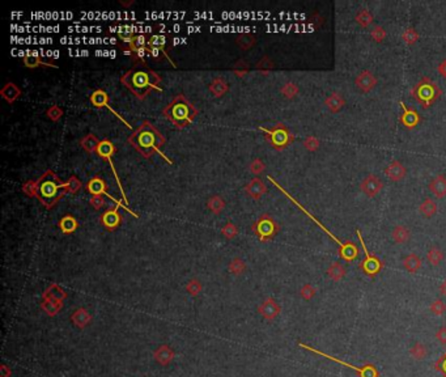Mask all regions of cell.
<instances>
[{
  "instance_id": "cell-1",
  "label": "cell",
  "mask_w": 446,
  "mask_h": 377,
  "mask_svg": "<svg viewBox=\"0 0 446 377\" xmlns=\"http://www.w3.org/2000/svg\"><path fill=\"white\" fill-rule=\"evenodd\" d=\"M128 143L141 156L150 159L152 155L161 154L160 150L165 144V138L150 120H144L141 126L128 137Z\"/></svg>"
},
{
  "instance_id": "cell-2",
  "label": "cell",
  "mask_w": 446,
  "mask_h": 377,
  "mask_svg": "<svg viewBox=\"0 0 446 377\" xmlns=\"http://www.w3.org/2000/svg\"><path fill=\"white\" fill-rule=\"evenodd\" d=\"M120 83L123 84L133 93V96L144 100L152 89H157L159 92H163L160 88L161 77L152 70H133L127 71L126 74L120 76Z\"/></svg>"
},
{
  "instance_id": "cell-3",
  "label": "cell",
  "mask_w": 446,
  "mask_h": 377,
  "mask_svg": "<svg viewBox=\"0 0 446 377\" xmlns=\"http://www.w3.org/2000/svg\"><path fill=\"white\" fill-rule=\"evenodd\" d=\"M37 189H38L37 199L40 200L41 204H44L47 210H51L66 194H68L66 182L60 180L55 172L50 169L46 170L37 180Z\"/></svg>"
},
{
  "instance_id": "cell-4",
  "label": "cell",
  "mask_w": 446,
  "mask_h": 377,
  "mask_svg": "<svg viewBox=\"0 0 446 377\" xmlns=\"http://www.w3.org/2000/svg\"><path fill=\"white\" fill-rule=\"evenodd\" d=\"M163 115L170 120L177 129L190 126L198 115V109L183 94H177L163 109Z\"/></svg>"
},
{
  "instance_id": "cell-5",
  "label": "cell",
  "mask_w": 446,
  "mask_h": 377,
  "mask_svg": "<svg viewBox=\"0 0 446 377\" xmlns=\"http://www.w3.org/2000/svg\"><path fill=\"white\" fill-rule=\"evenodd\" d=\"M441 93L442 92L438 85L429 77H423L411 90L412 97L423 106V109H429L430 105L438 100Z\"/></svg>"
},
{
  "instance_id": "cell-6",
  "label": "cell",
  "mask_w": 446,
  "mask_h": 377,
  "mask_svg": "<svg viewBox=\"0 0 446 377\" xmlns=\"http://www.w3.org/2000/svg\"><path fill=\"white\" fill-rule=\"evenodd\" d=\"M268 180H270V181H271V182H272V184H275V185H276V186H277V187H279L280 190L283 191V193H284V194H286V193H285V191H284V189H283V187H280V186H279V185H277V184H276V182H275V181H273V180H272V177H268ZM286 195H288V194H286ZM288 197H289V198H290V200H292L293 203H296V204H297V206H299V207H300V208H301V210H303V212H305V214H307V215H308V216H309V217H310V219H312V220H313V221H314V223H316V224H317V225H318V227H321V228H322V229H323V230H325V233H326V234H327V236H330V237H331V238H333V240H334V241H335V242H337V244H338V246H339V254H340V256H342V258H343V260H346V261H348V262H351V261H355V260H356V258H357V257H359V249H357V246H356V245L353 244V242H343V241H340V240H339V238H338V237H337V236H334V234H333V233H331V232H330V230H329V229H327V228H326V227H325V225H323V224H321V223H320V221L317 220L316 217H314V216H312V215H310V214H309V212H308V211H307V210H305V208H304V207H301L300 204L297 203L296 200L293 199V198H292V197H290V195H288Z\"/></svg>"
},
{
  "instance_id": "cell-7",
  "label": "cell",
  "mask_w": 446,
  "mask_h": 377,
  "mask_svg": "<svg viewBox=\"0 0 446 377\" xmlns=\"http://www.w3.org/2000/svg\"><path fill=\"white\" fill-rule=\"evenodd\" d=\"M259 130L262 131V133H264V137H266L267 142L277 151L284 150V148L288 147V146L294 141V137L290 134V131L281 123L275 124L272 129L259 127Z\"/></svg>"
},
{
  "instance_id": "cell-8",
  "label": "cell",
  "mask_w": 446,
  "mask_h": 377,
  "mask_svg": "<svg viewBox=\"0 0 446 377\" xmlns=\"http://www.w3.org/2000/svg\"><path fill=\"white\" fill-rule=\"evenodd\" d=\"M279 229H280L279 224L273 220L270 215L267 214L262 215V216L251 225L253 233L255 234L262 242H267V241L272 240L273 237L279 233Z\"/></svg>"
},
{
  "instance_id": "cell-9",
  "label": "cell",
  "mask_w": 446,
  "mask_h": 377,
  "mask_svg": "<svg viewBox=\"0 0 446 377\" xmlns=\"http://www.w3.org/2000/svg\"><path fill=\"white\" fill-rule=\"evenodd\" d=\"M299 346H300L301 348H304V350H308V351H310V352H313V354H317V355H320V356L326 357V359H329V360L335 361V363L342 364V365H344V367H347V368H350V369H353L355 372H357V373H359L360 377H380V373H378V370H377L376 365H373V364H365L364 367L359 368V367H356V365H353V364L346 363V361L340 360V359H338V357H334L329 354H325V352H322V351L316 350V348H313L312 346H308V344H305V343H299Z\"/></svg>"
},
{
  "instance_id": "cell-10",
  "label": "cell",
  "mask_w": 446,
  "mask_h": 377,
  "mask_svg": "<svg viewBox=\"0 0 446 377\" xmlns=\"http://www.w3.org/2000/svg\"><path fill=\"white\" fill-rule=\"evenodd\" d=\"M356 234H357V237H359V241H360V244H361V247H363L364 253H365V260H364L363 262L360 264V269H361V270H363L364 273L368 275V277L374 278L377 274L382 270L383 264L381 262L380 258L376 257L374 254H372L369 250H368V247H366V245H365V241H364V238H363V234H361V230L357 229Z\"/></svg>"
},
{
  "instance_id": "cell-11",
  "label": "cell",
  "mask_w": 446,
  "mask_h": 377,
  "mask_svg": "<svg viewBox=\"0 0 446 377\" xmlns=\"http://www.w3.org/2000/svg\"><path fill=\"white\" fill-rule=\"evenodd\" d=\"M115 152H117V148H115V146L113 144V142L109 141V139H103V141H101L98 148H97L96 154L98 155L101 159H103V160H106L107 163H109L110 168H111L114 176H115V180H117L118 187H119L120 193H122V195H123V200H126L127 202L126 195H124V191H123V187H122V184H120V180H119V177H118L117 170H115V167H114V163H113V155L115 154Z\"/></svg>"
},
{
  "instance_id": "cell-12",
  "label": "cell",
  "mask_w": 446,
  "mask_h": 377,
  "mask_svg": "<svg viewBox=\"0 0 446 377\" xmlns=\"http://www.w3.org/2000/svg\"><path fill=\"white\" fill-rule=\"evenodd\" d=\"M377 84H378V79L369 70L361 71L356 76V79H355V85H356V88L361 93H369V92H372L377 87Z\"/></svg>"
},
{
  "instance_id": "cell-13",
  "label": "cell",
  "mask_w": 446,
  "mask_h": 377,
  "mask_svg": "<svg viewBox=\"0 0 446 377\" xmlns=\"http://www.w3.org/2000/svg\"><path fill=\"white\" fill-rule=\"evenodd\" d=\"M383 189V182L381 181V178L376 174H369L366 176L361 184H360V190L363 191L368 198H374L377 197L378 194L381 193V190Z\"/></svg>"
},
{
  "instance_id": "cell-14",
  "label": "cell",
  "mask_w": 446,
  "mask_h": 377,
  "mask_svg": "<svg viewBox=\"0 0 446 377\" xmlns=\"http://www.w3.org/2000/svg\"><path fill=\"white\" fill-rule=\"evenodd\" d=\"M280 312H281V307L273 297H267L266 300L258 307V313L267 321L275 320L280 314Z\"/></svg>"
},
{
  "instance_id": "cell-15",
  "label": "cell",
  "mask_w": 446,
  "mask_h": 377,
  "mask_svg": "<svg viewBox=\"0 0 446 377\" xmlns=\"http://www.w3.org/2000/svg\"><path fill=\"white\" fill-rule=\"evenodd\" d=\"M122 221H123V217L119 214L118 208H110L101 215V224L109 232H113L117 228H119Z\"/></svg>"
},
{
  "instance_id": "cell-16",
  "label": "cell",
  "mask_w": 446,
  "mask_h": 377,
  "mask_svg": "<svg viewBox=\"0 0 446 377\" xmlns=\"http://www.w3.org/2000/svg\"><path fill=\"white\" fill-rule=\"evenodd\" d=\"M89 100H90V102H92V105H93L94 107H107V109H109V110L111 111V113L115 114V115H117V117L119 118V119L122 120V122H124L127 127H131L130 124L127 123L126 119H123V118L120 117V115L117 113V111L114 110L113 107L110 106V105H109V94H107L106 90H103V89L94 90L93 93L90 94Z\"/></svg>"
},
{
  "instance_id": "cell-17",
  "label": "cell",
  "mask_w": 446,
  "mask_h": 377,
  "mask_svg": "<svg viewBox=\"0 0 446 377\" xmlns=\"http://www.w3.org/2000/svg\"><path fill=\"white\" fill-rule=\"evenodd\" d=\"M400 109H402V115H400V123L406 127L407 130H412L420 123V115L415 109L407 107V105L400 101Z\"/></svg>"
},
{
  "instance_id": "cell-18",
  "label": "cell",
  "mask_w": 446,
  "mask_h": 377,
  "mask_svg": "<svg viewBox=\"0 0 446 377\" xmlns=\"http://www.w3.org/2000/svg\"><path fill=\"white\" fill-rule=\"evenodd\" d=\"M385 174H386V177L389 178L390 181H393V182H399V181H402L403 178L406 177L407 169L400 161L394 160L386 167V169H385Z\"/></svg>"
},
{
  "instance_id": "cell-19",
  "label": "cell",
  "mask_w": 446,
  "mask_h": 377,
  "mask_svg": "<svg viewBox=\"0 0 446 377\" xmlns=\"http://www.w3.org/2000/svg\"><path fill=\"white\" fill-rule=\"evenodd\" d=\"M154 357L155 360L160 364V365L165 367V365H168V364H170L174 360L176 352H174L173 348L170 347V346H168V344H161L160 347L156 348V351L154 352Z\"/></svg>"
},
{
  "instance_id": "cell-20",
  "label": "cell",
  "mask_w": 446,
  "mask_h": 377,
  "mask_svg": "<svg viewBox=\"0 0 446 377\" xmlns=\"http://www.w3.org/2000/svg\"><path fill=\"white\" fill-rule=\"evenodd\" d=\"M245 191L247 193V195H250L254 199H259V198H262V195L267 193V186L260 178H253L245 186Z\"/></svg>"
},
{
  "instance_id": "cell-21",
  "label": "cell",
  "mask_w": 446,
  "mask_h": 377,
  "mask_svg": "<svg viewBox=\"0 0 446 377\" xmlns=\"http://www.w3.org/2000/svg\"><path fill=\"white\" fill-rule=\"evenodd\" d=\"M92 314L85 308H79L71 314V322L79 329H84L92 322Z\"/></svg>"
},
{
  "instance_id": "cell-22",
  "label": "cell",
  "mask_w": 446,
  "mask_h": 377,
  "mask_svg": "<svg viewBox=\"0 0 446 377\" xmlns=\"http://www.w3.org/2000/svg\"><path fill=\"white\" fill-rule=\"evenodd\" d=\"M428 189H429L430 193L434 195L436 198H443L446 197V177L443 174H438L436 177H433L430 180L429 185H428Z\"/></svg>"
},
{
  "instance_id": "cell-23",
  "label": "cell",
  "mask_w": 446,
  "mask_h": 377,
  "mask_svg": "<svg viewBox=\"0 0 446 377\" xmlns=\"http://www.w3.org/2000/svg\"><path fill=\"white\" fill-rule=\"evenodd\" d=\"M325 105H326V107L329 109L330 113L337 114L344 107V105H346V100H344V97L342 96V94L338 93V92H334V93L329 94V96L326 97Z\"/></svg>"
},
{
  "instance_id": "cell-24",
  "label": "cell",
  "mask_w": 446,
  "mask_h": 377,
  "mask_svg": "<svg viewBox=\"0 0 446 377\" xmlns=\"http://www.w3.org/2000/svg\"><path fill=\"white\" fill-rule=\"evenodd\" d=\"M58 227L62 230V233L64 234H72L73 232H76L77 228H79V221L75 216L72 215H64L62 219L58 223Z\"/></svg>"
},
{
  "instance_id": "cell-25",
  "label": "cell",
  "mask_w": 446,
  "mask_h": 377,
  "mask_svg": "<svg viewBox=\"0 0 446 377\" xmlns=\"http://www.w3.org/2000/svg\"><path fill=\"white\" fill-rule=\"evenodd\" d=\"M21 93H23L21 89L15 83H7L0 90V94L8 104H14L15 101L21 96Z\"/></svg>"
},
{
  "instance_id": "cell-26",
  "label": "cell",
  "mask_w": 446,
  "mask_h": 377,
  "mask_svg": "<svg viewBox=\"0 0 446 377\" xmlns=\"http://www.w3.org/2000/svg\"><path fill=\"white\" fill-rule=\"evenodd\" d=\"M85 187H87V190L92 194V197H94V195H103V194H106L107 185L102 178L98 177V176H94L93 178H90V180L88 181V184Z\"/></svg>"
},
{
  "instance_id": "cell-27",
  "label": "cell",
  "mask_w": 446,
  "mask_h": 377,
  "mask_svg": "<svg viewBox=\"0 0 446 377\" xmlns=\"http://www.w3.org/2000/svg\"><path fill=\"white\" fill-rule=\"evenodd\" d=\"M41 309L50 317L57 316L62 309H63V301L54 300V299H42Z\"/></svg>"
},
{
  "instance_id": "cell-28",
  "label": "cell",
  "mask_w": 446,
  "mask_h": 377,
  "mask_svg": "<svg viewBox=\"0 0 446 377\" xmlns=\"http://www.w3.org/2000/svg\"><path fill=\"white\" fill-rule=\"evenodd\" d=\"M23 62L28 68H36V67L40 66H49L57 68V66H54L53 63H45L44 60H42V58L37 54V51H28V53L25 54V57H24Z\"/></svg>"
},
{
  "instance_id": "cell-29",
  "label": "cell",
  "mask_w": 446,
  "mask_h": 377,
  "mask_svg": "<svg viewBox=\"0 0 446 377\" xmlns=\"http://www.w3.org/2000/svg\"><path fill=\"white\" fill-rule=\"evenodd\" d=\"M66 297H67L66 291L57 283L50 284V286L45 290L44 294H42V299H54V300L63 301Z\"/></svg>"
},
{
  "instance_id": "cell-30",
  "label": "cell",
  "mask_w": 446,
  "mask_h": 377,
  "mask_svg": "<svg viewBox=\"0 0 446 377\" xmlns=\"http://www.w3.org/2000/svg\"><path fill=\"white\" fill-rule=\"evenodd\" d=\"M229 90V85H228L227 80L223 79V77H215L210 84V92L215 97H221L227 93Z\"/></svg>"
},
{
  "instance_id": "cell-31",
  "label": "cell",
  "mask_w": 446,
  "mask_h": 377,
  "mask_svg": "<svg viewBox=\"0 0 446 377\" xmlns=\"http://www.w3.org/2000/svg\"><path fill=\"white\" fill-rule=\"evenodd\" d=\"M391 237L395 244H406L411 238V232L406 225H396L391 232Z\"/></svg>"
},
{
  "instance_id": "cell-32",
  "label": "cell",
  "mask_w": 446,
  "mask_h": 377,
  "mask_svg": "<svg viewBox=\"0 0 446 377\" xmlns=\"http://www.w3.org/2000/svg\"><path fill=\"white\" fill-rule=\"evenodd\" d=\"M327 275H329L330 279L334 282L343 281L347 275L346 267L340 264V262H334V264L330 265L329 269H327Z\"/></svg>"
},
{
  "instance_id": "cell-33",
  "label": "cell",
  "mask_w": 446,
  "mask_h": 377,
  "mask_svg": "<svg viewBox=\"0 0 446 377\" xmlns=\"http://www.w3.org/2000/svg\"><path fill=\"white\" fill-rule=\"evenodd\" d=\"M355 21H356L360 28L366 29V28H369L373 24L374 17L373 15L370 14V11L368 8H361V10L357 11L356 16H355Z\"/></svg>"
},
{
  "instance_id": "cell-34",
  "label": "cell",
  "mask_w": 446,
  "mask_h": 377,
  "mask_svg": "<svg viewBox=\"0 0 446 377\" xmlns=\"http://www.w3.org/2000/svg\"><path fill=\"white\" fill-rule=\"evenodd\" d=\"M419 212L421 214V216L430 219V217H433L437 214V203L433 199H430V198H425L420 203Z\"/></svg>"
},
{
  "instance_id": "cell-35",
  "label": "cell",
  "mask_w": 446,
  "mask_h": 377,
  "mask_svg": "<svg viewBox=\"0 0 446 377\" xmlns=\"http://www.w3.org/2000/svg\"><path fill=\"white\" fill-rule=\"evenodd\" d=\"M403 267L410 274H415L420 270L421 267V260L417 254L411 253L403 260Z\"/></svg>"
},
{
  "instance_id": "cell-36",
  "label": "cell",
  "mask_w": 446,
  "mask_h": 377,
  "mask_svg": "<svg viewBox=\"0 0 446 377\" xmlns=\"http://www.w3.org/2000/svg\"><path fill=\"white\" fill-rule=\"evenodd\" d=\"M101 141H98V138L93 134H88L87 137H84L80 141V146L87 151L88 154H94L97 152V148L100 146Z\"/></svg>"
},
{
  "instance_id": "cell-37",
  "label": "cell",
  "mask_w": 446,
  "mask_h": 377,
  "mask_svg": "<svg viewBox=\"0 0 446 377\" xmlns=\"http://www.w3.org/2000/svg\"><path fill=\"white\" fill-rule=\"evenodd\" d=\"M426 260H428L430 266L433 267L439 266V264L443 261L442 250L437 246H432L429 250H428V254H426Z\"/></svg>"
},
{
  "instance_id": "cell-38",
  "label": "cell",
  "mask_w": 446,
  "mask_h": 377,
  "mask_svg": "<svg viewBox=\"0 0 446 377\" xmlns=\"http://www.w3.org/2000/svg\"><path fill=\"white\" fill-rule=\"evenodd\" d=\"M207 207L210 208L211 212L217 215L224 211V208H225V202H224L223 198L219 197V195H213V197H211L210 199H208V202H207Z\"/></svg>"
},
{
  "instance_id": "cell-39",
  "label": "cell",
  "mask_w": 446,
  "mask_h": 377,
  "mask_svg": "<svg viewBox=\"0 0 446 377\" xmlns=\"http://www.w3.org/2000/svg\"><path fill=\"white\" fill-rule=\"evenodd\" d=\"M410 356L415 360H424L428 356V348H426L425 344L417 342L410 348Z\"/></svg>"
},
{
  "instance_id": "cell-40",
  "label": "cell",
  "mask_w": 446,
  "mask_h": 377,
  "mask_svg": "<svg viewBox=\"0 0 446 377\" xmlns=\"http://www.w3.org/2000/svg\"><path fill=\"white\" fill-rule=\"evenodd\" d=\"M128 46H130V51H127V53H124V54H128V55H131V54H132L135 50H137V49L148 47V41H146V38L144 34H135V37L131 40V42L128 44Z\"/></svg>"
},
{
  "instance_id": "cell-41",
  "label": "cell",
  "mask_w": 446,
  "mask_h": 377,
  "mask_svg": "<svg viewBox=\"0 0 446 377\" xmlns=\"http://www.w3.org/2000/svg\"><path fill=\"white\" fill-rule=\"evenodd\" d=\"M402 40L404 41L407 45H415L416 42H419L420 34L415 28H406V29L403 30Z\"/></svg>"
},
{
  "instance_id": "cell-42",
  "label": "cell",
  "mask_w": 446,
  "mask_h": 377,
  "mask_svg": "<svg viewBox=\"0 0 446 377\" xmlns=\"http://www.w3.org/2000/svg\"><path fill=\"white\" fill-rule=\"evenodd\" d=\"M280 92H281V94H283L285 98H288V100H293V98L299 94V92H300V88L297 87V84L289 81V83L284 84L283 87H281V89H280Z\"/></svg>"
},
{
  "instance_id": "cell-43",
  "label": "cell",
  "mask_w": 446,
  "mask_h": 377,
  "mask_svg": "<svg viewBox=\"0 0 446 377\" xmlns=\"http://www.w3.org/2000/svg\"><path fill=\"white\" fill-rule=\"evenodd\" d=\"M167 42L168 40L165 36H163V34H156V36H152V37L148 40V46L157 47V49H160L164 54H167L168 55V53L165 51V45H167ZM168 57H169V55H168Z\"/></svg>"
},
{
  "instance_id": "cell-44",
  "label": "cell",
  "mask_w": 446,
  "mask_h": 377,
  "mask_svg": "<svg viewBox=\"0 0 446 377\" xmlns=\"http://www.w3.org/2000/svg\"><path fill=\"white\" fill-rule=\"evenodd\" d=\"M386 37H387L386 29L383 27H381V25H376V27L372 29V32H370V38H372L374 42H377V44L383 42V41L386 40Z\"/></svg>"
},
{
  "instance_id": "cell-45",
  "label": "cell",
  "mask_w": 446,
  "mask_h": 377,
  "mask_svg": "<svg viewBox=\"0 0 446 377\" xmlns=\"http://www.w3.org/2000/svg\"><path fill=\"white\" fill-rule=\"evenodd\" d=\"M229 271L234 275H240L246 271V264L241 258H233L229 264Z\"/></svg>"
},
{
  "instance_id": "cell-46",
  "label": "cell",
  "mask_w": 446,
  "mask_h": 377,
  "mask_svg": "<svg viewBox=\"0 0 446 377\" xmlns=\"http://www.w3.org/2000/svg\"><path fill=\"white\" fill-rule=\"evenodd\" d=\"M221 234H223L227 240H232L238 234V228L234 225L232 221H228L223 228H221Z\"/></svg>"
},
{
  "instance_id": "cell-47",
  "label": "cell",
  "mask_w": 446,
  "mask_h": 377,
  "mask_svg": "<svg viewBox=\"0 0 446 377\" xmlns=\"http://www.w3.org/2000/svg\"><path fill=\"white\" fill-rule=\"evenodd\" d=\"M66 185H67V190H68V194H76L79 193V190L81 189L83 184H81V181L76 177V176H71L68 178V181H66Z\"/></svg>"
},
{
  "instance_id": "cell-48",
  "label": "cell",
  "mask_w": 446,
  "mask_h": 377,
  "mask_svg": "<svg viewBox=\"0 0 446 377\" xmlns=\"http://www.w3.org/2000/svg\"><path fill=\"white\" fill-rule=\"evenodd\" d=\"M202 290H203L202 283H200L198 279H195V278H194V279H190L189 283L186 284V291L191 295V296H198V295L202 292Z\"/></svg>"
},
{
  "instance_id": "cell-49",
  "label": "cell",
  "mask_w": 446,
  "mask_h": 377,
  "mask_svg": "<svg viewBox=\"0 0 446 377\" xmlns=\"http://www.w3.org/2000/svg\"><path fill=\"white\" fill-rule=\"evenodd\" d=\"M316 295H317V290H316V287H313V286H312V284H310V283L304 284L303 287H301V290H300V296L303 297V299H304V300H305V301L312 300V299H313V297L316 296Z\"/></svg>"
},
{
  "instance_id": "cell-50",
  "label": "cell",
  "mask_w": 446,
  "mask_h": 377,
  "mask_svg": "<svg viewBox=\"0 0 446 377\" xmlns=\"http://www.w3.org/2000/svg\"><path fill=\"white\" fill-rule=\"evenodd\" d=\"M304 147H305V150L307 151H309V152H316V151L320 150L321 147L320 139L317 137H313V135H312V137H308L307 139L304 141Z\"/></svg>"
},
{
  "instance_id": "cell-51",
  "label": "cell",
  "mask_w": 446,
  "mask_h": 377,
  "mask_svg": "<svg viewBox=\"0 0 446 377\" xmlns=\"http://www.w3.org/2000/svg\"><path fill=\"white\" fill-rule=\"evenodd\" d=\"M237 44L241 49L243 50H247L250 47H253L255 45V40H254L253 36H250V34H242L241 37L237 38Z\"/></svg>"
},
{
  "instance_id": "cell-52",
  "label": "cell",
  "mask_w": 446,
  "mask_h": 377,
  "mask_svg": "<svg viewBox=\"0 0 446 377\" xmlns=\"http://www.w3.org/2000/svg\"><path fill=\"white\" fill-rule=\"evenodd\" d=\"M429 311L430 313L434 314V316H442V314L446 312V304L443 303L441 299H437V300H434L432 304H430Z\"/></svg>"
},
{
  "instance_id": "cell-53",
  "label": "cell",
  "mask_w": 446,
  "mask_h": 377,
  "mask_svg": "<svg viewBox=\"0 0 446 377\" xmlns=\"http://www.w3.org/2000/svg\"><path fill=\"white\" fill-rule=\"evenodd\" d=\"M23 191L24 194H27L29 198H37V194H38V189H37V181H27L25 184L23 185Z\"/></svg>"
},
{
  "instance_id": "cell-54",
  "label": "cell",
  "mask_w": 446,
  "mask_h": 377,
  "mask_svg": "<svg viewBox=\"0 0 446 377\" xmlns=\"http://www.w3.org/2000/svg\"><path fill=\"white\" fill-rule=\"evenodd\" d=\"M46 115L49 117V119H51L53 122H58V120L62 118V115H63V109H62L59 105H53V106L47 109Z\"/></svg>"
},
{
  "instance_id": "cell-55",
  "label": "cell",
  "mask_w": 446,
  "mask_h": 377,
  "mask_svg": "<svg viewBox=\"0 0 446 377\" xmlns=\"http://www.w3.org/2000/svg\"><path fill=\"white\" fill-rule=\"evenodd\" d=\"M264 169H266V164L260 160V159H255V160H253L251 161V164H250V170H251V173L256 174V176L262 173Z\"/></svg>"
},
{
  "instance_id": "cell-56",
  "label": "cell",
  "mask_w": 446,
  "mask_h": 377,
  "mask_svg": "<svg viewBox=\"0 0 446 377\" xmlns=\"http://www.w3.org/2000/svg\"><path fill=\"white\" fill-rule=\"evenodd\" d=\"M433 368L442 374V377H446V352L439 356L438 360L433 364Z\"/></svg>"
},
{
  "instance_id": "cell-57",
  "label": "cell",
  "mask_w": 446,
  "mask_h": 377,
  "mask_svg": "<svg viewBox=\"0 0 446 377\" xmlns=\"http://www.w3.org/2000/svg\"><path fill=\"white\" fill-rule=\"evenodd\" d=\"M273 68V63L272 60H270L267 57H264L263 59H260L256 64V70L262 71V72H268V71Z\"/></svg>"
},
{
  "instance_id": "cell-58",
  "label": "cell",
  "mask_w": 446,
  "mask_h": 377,
  "mask_svg": "<svg viewBox=\"0 0 446 377\" xmlns=\"http://www.w3.org/2000/svg\"><path fill=\"white\" fill-rule=\"evenodd\" d=\"M89 204L94 210H101V208L105 206V199H103L102 195H94L92 197V199L89 200Z\"/></svg>"
},
{
  "instance_id": "cell-59",
  "label": "cell",
  "mask_w": 446,
  "mask_h": 377,
  "mask_svg": "<svg viewBox=\"0 0 446 377\" xmlns=\"http://www.w3.org/2000/svg\"><path fill=\"white\" fill-rule=\"evenodd\" d=\"M247 71H249V68H247V66H246V63H245V62H238V63H237L236 66H234V68H233L234 75H236V76H238V77L245 76V75L247 74Z\"/></svg>"
},
{
  "instance_id": "cell-60",
  "label": "cell",
  "mask_w": 446,
  "mask_h": 377,
  "mask_svg": "<svg viewBox=\"0 0 446 377\" xmlns=\"http://www.w3.org/2000/svg\"><path fill=\"white\" fill-rule=\"evenodd\" d=\"M436 339L441 344H446V326H441L436 331Z\"/></svg>"
},
{
  "instance_id": "cell-61",
  "label": "cell",
  "mask_w": 446,
  "mask_h": 377,
  "mask_svg": "<svg viewBox=\"0 0 446 377\" xmlns=\"http://www.w3.org/2000/svg\"><path fill=\"white\" fill-rule=\"evenodd\" d=\"M437 71H438L439 76L443 77V79H446V59L442 60V62L438 64V67H437Z\"/></svg>"
},
{
  "instance_id": "cell-62",
  "label": "cell",
  "mask_w": 446,
  "mask_h": 377,
  "mask_svg": "<svg viewBox=\"0 0 446 377\" xmlns=\"http://www.w3.org/2000/svg\"><path fill=\"white\" fill-rule=\"evenodd\" d=\"M0 372H2L0 377H11V374H12V370H11V368H8L6 364H3V365H2V369H0Z\"/></svg>"
},
{
  "instance_id": "cell-63",
  "label": "cell",
  "mask_w": 446,
  "mask_h": 377,
  "mask_svg": "<svg viewBox=\"0 0 446 377\" xmlns=\"http://www.w3.org/2000/svg\"><path fill=\"white\" fill-rule=\"evenodd\" d=\"M439 294L446 297V279L439 284Z\"/></svg>"
}]
</instances>
